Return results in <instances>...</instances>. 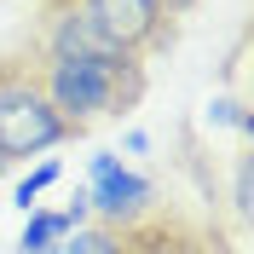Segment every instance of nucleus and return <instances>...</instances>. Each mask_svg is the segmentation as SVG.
<instances>
[{"instance_id":"obj_1","label":"nucleus","mask_w":254,"mask_h":254,"mask_svg":"<svg viewBox=\"0 0 254 254\" xmlns=\"http://www.w3.org/2000/svg\"><path fill=\"white\" fill-rule=\"evenodd\" d=\"M47 104L69 122V133H87L104 116H122L144 98V58L127 52H87V58H35Z\"/></svg>"},{"instance_id":"obj_2","label":"nucleus","mask_w":254,"mask_h":254,"mask_svg":"<svg viewBox=\"0 0 254 254\" xmlns=\"http://www.w3.org/2000/svg\"><path fill=\"white\" fill-rule=\"evenodd\" d=\"M69 139H75L69 122L41 93L35 58H0V156L17 168V162L47 156V150H58Z\"/></svg>"},{"instance_id":"obj_3","label":"nucleus","mask_w":254,"mask_h":254,"mask_svg":"<svg viewBox=\"0 0 254 254\" xmlns=\"http://www.w3.org/2000/svg\"><path fill=\"white\" fill-rule=\"evenodd\" d=\"M69 12L87 23V29L116 52H133V58H150L174 41V23L162 17L156 0H64Z\"/></svg>"},{"instance_id":"obj_4","label":"nucleus","mask_w":254,"mask_h":254,"mask_svg":"<svg viewBox=\"0 0 254 254\" xmlns=\"http://www.w3.org/2000/svg\"><path fill=\"white\" fill-rule=\"evenodd\" d=\"M87 208H93L98 225H116V231H127V225L150 220V202H156V185L144 174H133L122 162V150H98L93 162H87Z\"/></svg>"},{"instance_id":"obj_5","label":"nucleus","mask_w":254,"mask_h":254,"mask_svg":"<svg viewBox=\"0 0 254 254\" xmlns=\"http://www.w3.org/2000/svg\"><path fill=\"white\" fill-rule=\"evenodd\" d=\"M122 254H220V243L196 237V231H185L179 220H139L122 231Z\"/></svg>"},{"instance_id":"obj_6","label":"nucleus","mask_w":254,"mask_h":254,"mask_svg":"<svg viewBox=\"0 0 254 254\" xmlns=\"http://www.w3.org/2000/svg\"><path fill=\"white\" fill-rule=\"evenodd\" d=\"M69 237V220L58 208H29L23 231H17V254H58V243Z\"/></svg>"},{"instance_id":"obj_7","label":"nucleus","mask_w":254,"mask_h":254,"mask_svg":"<svg viewBox=\"0 0 254 254\" xmlns=\"http://www.w3.org/2000/svg\"><path fill=\"white\" fill-rule=\"evenodd\" d=\"M58 179H64V168H58L52 156H41V162L29 168V174H23V179L12 185V208H23V214H29V208H41V196H47V190L58 185Z\"/></svg>"},{"instance_id":"obj_8","label":"nucleus","mask_w":254,"mask_h":254,"mask_svg":"<svg viewBox=\"0 0 254 254\" xmlns=\"http://www.w3.org/2000/svg\"><path fill=\"white\" fill-rule=\"evenodd\" d=\"M58 254H122V231L93 220V225H81V231H69L58 243Z\"/></svg>"},{"instance_id":"obj_9","label":"nucleus","mask_w":254,"mask_h":254,"mask_svg":"<svg viewBox=\"0 0 254 254\" xmlns=\"http://www.w3.org/2000/svg\"><path fill=\"white\" fill-rule=\"evenodd\" d=\"M208 122H214V127H237L243 139L254 133V116H249L243 98H214V104H208Z\"/></svg>"},{"instance_id":"obj_10","label":"nucleus","mask_w":254,"mask_h":254,"mask_svg":"<svg viewBox=\"0 0 254 254\" xmlns=\"http://www.w3.org/2000/svg\"><path fill=\"white\" fill-rule=\"evenodd\" d=\"M249 202H254V190H249V156H237V162H231V208H237V220L249 214Z\"/></svg>"},{"instance_id":"obj_11","label":"nucleus","mask_w":254,"mask_h":254,"mask_svg":"<svg viewBox=\"0 0 254 254\" xmlns=\"http://www.w3.org/2000/svg\"><path fill=\"white\" fill-rule=\"evenodd\" d=\"M122 150H127V156H150V133H144V127H133V133L122 139Z\"/></svg>"},{"instance_id":"obj_12","label":"nucleus","mask_w":254,"mask_h":254,"mask_svg":"<svg viewBox=\"0 0 254 254\" xmlns=\"http://www.w3.org/2000/svg\"><path fill=\"white\" fill-rule=\"evenodd\" d=\"M162 6V17H168V23H174V17H190L196 12V0H156Z\"/></svg>"},{"instance_id":"obj_13","label":"nucleus","mask_w":254,"mask_h":254,"mask_svg":"<svg viewBox=\"0 0 254 254\" xmlns=\"http://www.w3.org/2000/svg\"><path fill=\"white\" fill-rule=\"evenodd\" d=\"M6 174H12V162H6V156H0V179H6Z\"/></svg>"},{"instance_id":"obj_14","label":"nucleus","mask_w":254,"mask_h":254,"mask_svg":"<svg viewBox=\"0 0 254 254\" xmlns=\"http://www.w3.org/2000/svg\"><path fill=\"white\" fill-rule=\"evenodd\" d=\"M52 6H64V0H47V12H52Z\"/></svg>"}]
</instances>
